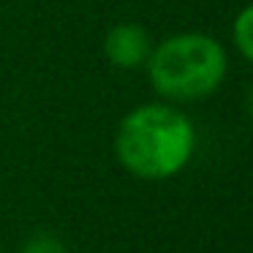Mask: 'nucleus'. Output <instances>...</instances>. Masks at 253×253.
I'll return each mask as SVG.
<instances>
[{"instance_id": "obj_2", "label": "nucleus", "mask_w": 253, "mask_h": 253, "mask_svg": "<svg viewBox=\"0 0 253 253\" xmlns=\"http://www.w3.org/2000/svg\"><path fill=\"white\" fill-rule=\"evenodd\" d=\"M144 68L155 93L180 106L210 98L223 84L229 57L223 44L207 33H174L153 44Z\"/></svg>"}, {"instance_id": "obj_7", "label": "nucleus", "mask_w": 253, "mask_h": 253, "mask_svg": "<svg viewBox=\"0 0 253 253\" xmlns=\"http://www.w3.org/2000/svg\"><path fill=\"white\" fill-rule=\"evenodd\" d=\"M0 253H3V251H0Z\"/></svg>"}, {"instance_id": "obj_6", "label": "nucleus", "mask_w": 253, "mask_h": 253, "mask_svg": "<svg viewBox=\"0 0 253 253\" xmlns=\"http://www.w3.org/2000/svg\"><path fill=\"white\" fill-rule=\"evenodd\" d=\"M245 112L253 117V84H251V90H248V95H245Z\"/></svg>"}, {"instance_id": "obj_3", "label": "nucleus", "mask_w": 253, "mask_h": 253, "mask_svg": "<svg viewBox=\"0 0 253 253\" xmlns=\"http://www.w3.org/2000/svg\"><path fill=\"white\" fill-rule=\"evenodd\" d=\"M150 52H153V39L136 22L115 25L104 39V57L109 60V66L120 68V71L142 68L147 63Z\"/></svg>"}, {"instance_id": "obj_5", "label": "nucleus", "mask_w": 253, "mask_h": 253, "mask_svg": "<svg viewBox=\"0 0 253 253\" xmlns=\"http://www.w3.org/2000/svg\"><path fill=\"white\" fill-rule=\"evenodd\" d=\"M17 253H68V248L60 237L49 234V231H39V234L28 237Z\"/></svg>"}, {"instance_id": "obj_4", "label": "nucleus", "mask_w": 253, "mask_h": 253, "mask_svg": "<svg viewBox=\"0 0 253 253\" xmlns=\"http://www.w3.org/2000/svg\"><path fill=\"white\" fill-rule=\"evenodd\" d=\"M231 41H234L237 52L253 66V3L237 14L234 25H231Z\"/></svg>"}, {"instance_id": "obj_1", "label": "nucleus", "mask_w": 253, "mask_h": 253, "mask_svg": "<svg viewBox=\"0 0 253 253\" xmlns=\"http://www.w3.org/2000/svg\"><path fill=\"white\" fill-rule=\"evenodd\" d=\"M196 153L191 117L169 101H153L131 109L115 133V155L131 177L164 182L185 171Z\"/></svg>"}]
</instances>
